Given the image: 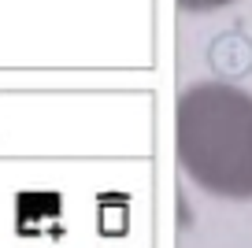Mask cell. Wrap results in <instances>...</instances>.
Here are the masks:
<instances>
[{
	"label": "cell",
	"mask_w": 252,
	"mask_h": 248,
	"mask_svg": "<svg viewBox=\"0 0 252 248\" xmlns=\"http://www.w3.org/2000/svg\"><path fill=\"white\" fill-rule=\"evenodd\" d=\"M174 152L189 178L222 200H252V93L197 82L178 100Z\"/></svg>",
	"instance_id": "cell-1"
},
{
	"label": "cell",
	"mask_w": 252,
	"mask_h": 248,
	"mask_svg": "<svg viewBox=\"0 0 252 248\" xmlns=\"http://www.w3.org/2000/svg\"><path fill=\"white\" fill-rule=\"evenodd\" d=\"M186 8H219V4H230V0H182Z\"/></svg>",
	"instance_id": "cell-2"
}]
</instances>
